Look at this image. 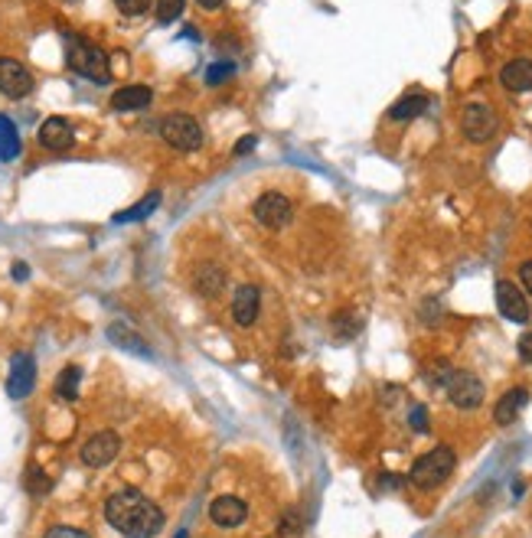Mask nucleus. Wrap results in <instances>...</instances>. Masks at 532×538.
Segmentation results:
<instances>
[{
    "label": "nucleus",
    "mask_w": 532,
    "mask_h": 538,
    "mask_svg": "<svg viewBox=\"0 0 532 538\" xmlns=\"http://www.w3.org/2000/svg\"><path fill=\"white\" fill-rule=\"evenodd\" d=\"M408 483V476H399V473H383L379 476V486H383V490H402V486Z\"/></svg>",
    "instance_id": "7c9ffc66"
},
{
    "label": "nucleus",
    "mask_w": 532,
    "mask_h": 538,
    "mask_svg": "<svg viewBox=\"0 0 532 538\" xmlns=\"http://www.w3.org/2000/svg\"><path fill=\"white\" fill-rule=\"evenodd\" d=\"M519 278H523L526 294L532 297V261H523V265H519Z\"/></svg>",
    "instance_id": "473e14b6"
},
{
    "label": "nucleus",
    "mask_w": 532,
    "mask_h": 538,
    "mask_svg": "<svg viewBox=\"0 0 532 538\" xmlns=\"http://www.w3.org/2000/svg\"><path fill=\"white\" fill-rule=\"evenodd\" d=\"M78 382H82V369L78 366H66L56 379V395L63 401H76L78 398Z\"/></svg>",
    "instance_id": "5701e85b"
},
{
    "label": "nucleus",
    "mask_w": 532,
    "mask_h": 538,
    "mask_svg": "<svg viewBox=\"0 0 532 538\" xmlns=\"http://www.w3.org/2000/svg\"><path fill=\"white\" fill-rule=\"evenodd\" d=\"M105 519L125 538H154L164 529V513L141 490H118L105 502Z\"/></svg>",
    "instance_id": "f257e3e1"
},
{
    "label": "nucleus",
    "mask_w": 532,
    "mask_h": 538,
    "mask_svg": "<svg viewBox=\"0 0 532 538\" xmlns=\"http://www.w3.org/2000/svg\"><path fill=\"white\" fill-rule=\"evenodd\" d=\"M20 157V131L7 115H0V160H16Z\"/></svg>",
    "instance_id": "aec40b11"
},
{
    "label": "nucleus",
    "mask_w": 532,
    "mask_h": 538,
    "mask_svg": "<svg viewBox=\"0 0 532 538\" xmlns=\"http://www.w3.org/2000/svg\"><path fill=\"white\" fill-rule=\"evenodd\" d=\"M235 72V66L232 63H216L212 66L210 72H206V82H210V86H220L222 78H229Z\"/></svg>",
    "instance_id": "c85d7f7f"
},
{
    "label": "nucleus",
    "mask_w": 532,
    "mask_h": 538,
    "mask_svg": "<svg viewBox=\"0 0 532 538\" xmlns=\"http://www.w3.org/2000/svg\"><path fill=\"white\" fill-rule=\"evenodd\" d=\"M500 82L506 92H532V59H509L500 69Z\"/></svg>",
    "instance_id": "2eb2a0df"
},
{
    "label": "nucleus",
    "mask_w": 532,
    "mask_h": 538,
    "mask_svg": "<svg viewBox=\"0 0 532 538\" xmlns=\"http://www.w3.org/2000/svg\"><path fill=\"white\" fill-rule=\"evenodd\" d=\"M43 538H92V535L82 529H72V525H53Z\"/></svg>",
    "instance_id": "c756f323"
},
{
    "label": "nucleus",
    "mask_w": 532,
    "mask_h": 538,
    "mask_svg": "<svg viewBox=\"0 0 532 538\" xmlns=\"http://www.w3.org/2000/svg\"><path fill=\"white\" fill-rule=\"evenodd\" d=\"M26 274H30V271H26V265H24V261H16V265H14V278H16V281H24Z\"/></svg>",
    "instance_id": "c9c22d12"
},
{
    "label": "nucleus",
    "mask_w": 532,
    "mask_h": 538,
    "mask_svg": "<svg viewBox=\"0 0 532 538\" xmlns=\"http://www.w3.org/2000/svg\"><path fill=\"white\" fill-rule=\"evenodd\" d=\"M118 453H121V437H118L115 431H102V434L88 437L86 444H82V453H78V457H82L86 467L98 470V467H108Z\"/></svg>",
    "instance_id": "1a4fd4ad"
},
{
    "label": "nucleus",
    "mask_w": 532,
    "mask_h": 538,
    "mask_svg": "<svg viewBox=\"0 0 532 538\" xmlns=\"http://www.w3.org/2000/svg\"><path fill=\"white\" fill-rule=\"evenodd\" d=\"M210 519L220 529H239V525L249 519V506L239 496H216L210 506Z\"/></svg>",
    "instance_id": "f8f14e48"
},
{
    "label": "nucleus",
    "mask_w": 532,
    "mask_h": 538,
    "mask_svg": "<svg viewBox=\"0 0 532 538\" xmlns=\"http://www.w3.org/2000/svg\"><path fill=\"white\" fill-rule=\"evenodd\" d=\"M115 7L125 16H144L150 10V0H115Z\"/></svg>",
    "instance_id": "cd10ccee"
},
{
    "label": "nucleus",
    "mask_w": 532,
    "mask_h": 538,
    "mask_svg": "<svg viewBox=\"0 0 532 538\" xmlns=\"http://www.w3.org/2000/svg\"><path fill=\"white\" fill-rule=\"evenodd\" d=\"M196 4H200L203 10H220L222 4H226V0H196Z\"/></svg>",
    "instance_id": "f704fd0d"
},
{
    "label": "nucleus",
    "mask_w": 532,
    "mask_h": 538,
    "mask_svg": "<svg viewBox=\"0 0 532 538\" xmlns=\"http://www.w3.org/2000/svg\"><path fill=\"white\" fill-rule=\"evenodd\" d=\"M105 333H108L111 343L121 346V350H128V352H134V356H141V359H150V356H154V352H150V346L144 343L141 336L134 333V330L128 327V323H108V330H105Z\"/></svg>",
    "instance_id": "a211bd4d"
},
{
    "label": "nucleus",
    "mask_w": 532,
    "mask_h": 538,
    "mask_svg": "<svg viewBox=\"0 0 532 538\" xmlns=\"http://www.w3.org/2000/svg\"><path fill=\"white\" fill-rule=\"evenodd\" d=\"M259 310H261V290L255 288V284H242L232 297L235 323H239V327H251V323L259 320Z\"/></svg>",
    "instance_id": "ddd939ff"
},
{
    "label": "nucleus",
    "mask_w": 532,
    "mask_h": 538,
    "mask_svg": "<svg viewBox=\"0 0 532 538\" xmlns=\"http://www.w3.org/2000/svg\"><path fill=\"white\" fill-rule=\"evenodd\" d=\"M517 350H519V359H523V362H529V366H532V330H526V333L519 336Z\"/></svg>",
    "instance_id": "2f4dec72"
},
{
    "label": "nucleus",
    "mask_w": 532,
    "mask_h": 538,
    "mask_svg": "<svg viewBox=\"0 0 532 538\" xmlns=\"http://www.w3.org/2000/svg\"><path fill=\"white\" fill-rule=\"evenodd\" d=\"M457 467V453L451 451L447 444H438L435 451L422 453L415 463H412V473H408V483L415 486V490H438V486H445L447 480H451V473H455Z\"/></svg>",
    "instance_id": "7ed1b4c3"
},
{
    "label": "nucleus",
    "mask_w": 532,
    "mask_h": 538,
    "mask_svg": "<svg viewBox=\"0 0 532 538\" xmlns=\"http://www.w3.org/2000/svg\"><path fill=\"white\" fill-rule=\"evenodd\" d=\"M494 297H496V310H500L509 323H529V304H526L523 290L513 281H496Z\"/></svg>",
    "instance_id": "9b49d317"
},
{
    "label": "nucleus",
    "mask_w": 532,
    "mask_h": 538,
    "mask_svg": "<svg viewBox=\"0 0 532 538\" xmlns=\"http://www.w3.org/2000/svg\"><path fill=\"white\" fill-rule=\"evenodd\" d=\"M408 428L415 431V434H428V431H431L428 408H425V405H412V408H408Z\"/></svg>",
    "instance_id": "bb28decb"
},
{
    "label": "nucleus",
    "mask_w": 532,
    "mask_h": 538,
    "mask_svg": "<svg viewBox=\"0 0 532 538\" xmlns=\"http://www.w3.org/2000/svg\"><path fill=\"white\" fill-rule=\"evenodd\" d=\"M66 63L76 76L88 78V82H98V86H108L111 82V63L105 49H98L88 39L76 36V33H66Z\"/></svg>",
    "instance_id": "f03ea898"
},
{
    "label": "nucleus",
    "mask_w": 532,
    "mask_h": 538,
    "mask_svg": "<svg viewBox=\"0 0 532 538\" xmlns=\"http://www.w3.org/2000/svg\"><path fill=\"white\" fill-rule=\"evenodd\" d=\"M226 288V271H220L216 265H203L196 271V290L203 297H216Z\"/></svg>",
    "instance_id": "412c9836"
},
{
    "label": "nucleus",
    "mask_w": 532,
    "mask_h": 538,
    "mask_svg": "<svg viewBox=\"0 0 532 538\" xmlns=\"http://www.w3.org/2000/svg\"><path fill=\"white\" fill-rule=\"evenodd\" d=\"M0 92L14 98V102H20V98H26L33 92L30 69L24 63H16V59H10V56H0Z\"/></svg>",
    "instance_id": "9d476101"
},
{
    "label": "nucleus",
    "mask_w": 532,
    "mask_h": 538,
    "mask_svg": "<svg viewBox=\"0 0 532 538\" xmlns=\"http://www.w3.org/2000/svg\"><path fill=\"white\" fill-rule=\"evenodd\" d=\"M154 102V92L148 86H125L111 95V108L115 111H141Z\"/></svg>",
    "instance_id": "f3484780"
},
{
    "label": "nucleus",
    "mask_w": 532,
    "mask_h": 538,
    "mask_svg": "<svg viewBox=\"0 0 532 538\" xmlns=\"http://www.w3.org/2000/svg\"><path fill=\"white\" fill-rule=\"evenodd\" d=\"M255 218H259V226L271 228V232H281V228L291 226V218H294V206L284 193H261L255 199Z\"/></svg>",
    "instance_id": "423d86ee"
},
{
    "label": "nucleus",
    "mask_w": 532,
    "mask_h": 538,
    "mask_svg": "<svg viewBox=\"0 0 532 538\" xmlns=\"http://www.w3.org/2000/svg\"><path fill=\"white\" fill-rule=\"evenodd\" d=\"M360 330H363V320L356 310H340L337 317H333V336H340V340H353Z\"/></svg>",
    "instance_id": "b1692460"
},
{
    "label": "nucleus",
    "mask_w": 532,
    "mask_h": 538,
    "mask_svg": "<svg viewBox=\"0 0 532 538\" xmlns=\"http://www.w3.org/2000/svg\"><path fill=\"white\" fill-rule=\"evenodd\" d=\"M183 7H187V0H157V20L173 24V20H180Z\"/></svg>",
    "instance_id": "a878e982"
},
{
    "label": "nucleus",
    "mask_w": 532,
    "mask_h": 538,
    "mask_svg": "<svg viewBox=\"0 0 532 538\" xmlns=\"http://www.w3.org/2000/svg\"><path fill=\"white\" fill-rule=\"evenodd\" d=\"M177 538H189V535H187V532H177Z\"/></svg>",
    "instance_id": "e433bc0d"
},
{
    "label": "nucleus",
    "mask_w": 532,
    "mask_h": 538,
    "mask_svg": "<svg viewBox=\"0 0 532 538\" xmlns=\"http://www.w3.org/2000/svg\"><path fill=\"white\" fill-rule=\"evenodd\" d=\"M526 401H529V391L526 389H509V391H503V398L496 401V408H494V418H496V424H513L523 414V408H526Z\"/></svg>",
    "instance_id": "dca6fc26"
},
{
    "label": "nucleus",
    "mask_w": 532,
    "mask_h": 538,
    "mask_svg": "<svg viewBox=\"0 0 532 538\" xmlns=\"http://www.w3.org/2000/svg\"><path fill=\"white\" fill-rule=\"evenodd\" d=\"M39 144L46 150H69L76 144V131L66 117H46L39 127Z\"/></svg>",
    "instance_id": "4468645a"
},
{
    "label": "nucleus",
    "mask_w": 532,
    "mask_h": 538,
    "mask_svg": "<svg viewBox=\"0 0 532 538\" xmlns=\"http://www.w3.org/2000/svg\"><path fill=\"white\" fill-rule=\"evenodd\" d=\"M157 131H160L164 144H170L173 150H183V154L203 147V127L196 125V117L183 115V111H173V115H167L164 121L157 125Z\"/></svg>",
    "instance_id": "20e7f679"
},
{
    "label": "nucleus",
    "mask_w": 532,
    "mask_h": 538,
    "mask_svg": "<svg viewBox=\"0 0 532 538\" xmlns=\"http://www.w3.org/2000/svg\"><path fill=\"white\" fill-rule=\"evenodd\" d=\"M425 111H428V95L422 92L402 95L399 102L389 108V121H412V117L425 115Z\"/></svg>",
    "instance_id": "6ab92c4d"
},
{
    "label": "nucleus",
    "mask_w": 532,
    "mask_h": 538,
    "mask_svg": "<svg viewBox=\"0 0 532 538\" xmlns=\"http://www.w3.org/2000/svg\"><path fill=\"white\" fill-rule=\"evenodd\" d=\"M461 131H464V137H467V141L486 144L496 134L494 108H490V105H484V102L467 105V108H464V115H461Z\"/></svg>",
    "instance_id": "0eeeda50"
},
{
    "label": "nucleus",
    "mask_w": 532,
    "mask_h": 538,
    "mask_svg": "<svg viewBox=\"0 0 532 538\" xmlns=\"http://www.w3.org/2000/svg\"><path fill=\"white\" fill-rule=\"evenodd\" d=\"M36 385V359L30 352H14L10 356V375H7V395L14 401L26 398Z\"/></svg>",
    "instance_id": "6e6552de"
},
{
    "label": "nucleus",
    "mask_w": 532,
    "mask_h": 538,
    "mask_svg": "<svg viewBox=\"0 0 532 538\" xmlns=\"http://www.w3.org/2000/svg\"><path fill=\"white\" fill-rule=\"evenodd\" d=\"M249 150H255V137H242V144L235 147V154L242 157V154H249Z\"/></svg>",
    "instance_id": "72a5a7b5"
},
{
    "label": "nucleus",
    "mask_w": 532,
    "mask_h": 538,
    "mask_svg": "<svg viewBox=\"0 0 532 538\" xmlns=\"http://www.w3.org/2000/svg\"><path fill=\"white\" fill-rule=\"evenodd\" d=\"M157 206H160V193H150V196H144L141 203H134L131 209L118 212L115 222H118V226H125V222H141V218H148L150 212L157 209Z\"/></svg>",
    "instance_id": "4be33fe9"
},
{
    "label": "nucleus",
    "mask_w": 532,
    "mask_h": 538,
    "mask_svg": "<svg viewBox=\"0 0 532 538\" xmlns=\"http://www.w3.org/2000/svg\"><path fill=\"white\" fill-rule=\"evenodd\" d=\"M445 391L447 398H451V405L461 408V411H474V408L484 405V382H480L474 372H464V369H455L451 372V379L445 382Z\"/></svg>",
    "instance_id": "39448f33"
},
{
    "label": "nucleus",
    "mask_w": 532,
    "mask_h": 538,
    "mask_svg": "<svg viewBox=\"0 0 532 538\" xmlns=\"http://www.w3.org/2000/svg\"><path fill=\"white\" fill-rule=\"evenodd\" d=\"M49 490H53V480H49L43 470L39 467L26 470V492H30V496H46Z\"/></svg>",
    "instance_id": "393cba45"
}]
</instances>
